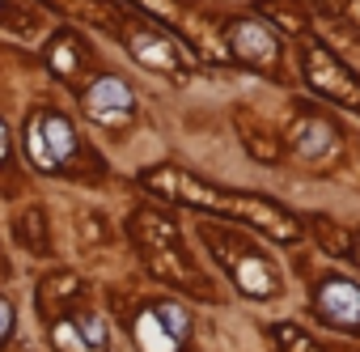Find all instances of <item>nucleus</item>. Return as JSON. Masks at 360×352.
<instances>
[{
  "label": "nucleus",
  "mask_w": 360,
  "mask_h": 352,
  "mask_svg": "<svg viewBox=\"0 0 360 352\" xmlns=\"http://www.w3.org/2000/svg\"><path fill=\"white\" fill-rule=\"evenodd\" d=\"M144 183L174 196V200H183V204H195V208H208V213H221V217H233V221H250L267 234H276L280 242H292L301 238V225L297 217H288L284 208L259 200V196H233V191H221V187H208L200 179H191L187 170H148L144 174Z\"/></svg>",
  "instance_id": "f257e3e1"
},
{
  "label": "nucleus",
  "mask_w": 360,
  "mask_h": 352,
  "mask_svg": "<svg viewBox=\"0 0 360 352\" xmlns=\"http://www.w3.org/2000/svg\"><path fill=\"white\" fill-rule=\"evenodd\" d=\"M305 77L322 98H335L352 111H360V81L352 77V68H343L322 43H305Z\"/></svg>",
  "instance_id": "f03ea898"
},
{
  "label": "nucleus",
  "mask_w": 360,
  "mask_h": 352,
  "mask_svg": "<svg viewBox=\"0 0 360 352\" xmlns=\"http://www.w3.org/2000/svg\"><path fill=\"white\" fill-rule=\"evenodd\" d=\"M183 339H187V310L183 306L161 301L153 310H140V318H136L140 352H178Z\"/></svg>",
  "instance_id": "7ed1b4c3"
},
{
  "label": "nucleus",
  "mask_w": 360,
  "mask_h": 352,
  "mask_svg": "<svg viewBox=\"0 0 360 352\" xmlns=\"http://www.w3.org/2000/svg\"><path fill=\"white\" fill-rule=\"evenodd\" d=\"M127 47L140 64L157 68V73H174V68H191V51L178 43L174 34L165 30H153V26H140V30H127Z\"/></svg>",
  "instance_id": "20e7f679"
},
{
  "label": "nucleus",
  "mask_w": 360,
  "mask_h": 352,
  "mask_svg": "<svg viewBox=\"0 0 360 352\" xmlns=\"http://www.w3.org/2000/svg\"><path fill=\"white\" fill-rule=\"evenodd\" d=\"M217 255L225 259V268L233 272V280H238V289H242L246 297L263 301V297H271V293L280 289V276L267 268L263 255H255V251H233L229 242H217Z\"/></svg>",
  "instance_id": "39448f33"
},
{
  "label": "nucleus",
  "mask_w": 360,
  "mask_h": 352,
  "mask_svg": "<svg viewBox=\"0 0 360 352\" xmlns=\"http://www.w3.org/2000/svg\"><path fill=\"white\" fill-rule=\"evenodd\" d=\"M131 106H136V94L123 77H98L85 94V111L98 123H127Z\"/></svg>",
  "instance_id": "423d86ee"
},
{
  "label": "nucleus",
  "mask_w": 360,
  "mask_h": 352,
  "mask_svg": "<svg viewBox=\"0 0 360 352\" xmlns=\"http://www.w3.org/2000/svg\"><path fill=\"white\" fill-rule=\"evenodd\" d=\"M229 47H233L238 60L259 64V68H271V64L280 60V43H276V34H271L263 22H255V18L229 26Z\"/></svg>",
  "instance_id": "0eeeda50"
},
{
  "label": "nucleus",
  "mask_w": 360,
  "mask_h": 352,
  "mask_svg": "<svg viewBox=\"0 0 360 352\" xmlns=\"http://www.w3.org/2000/svg\"><path fill=\"white\" fill-rule=\"evenodd\" d=\"M318 306H322V314L330 318V322H339V327H356L360 322V289L352 284V280H326L322 289H318Z\"/></svg>",
  "instance_id": "6e6552de"
},
{
  "label": "nucleus",
  "mask_w": 360,
  "mask_h": 352,
  "mask_svg": "<svg viewBox=\"0 0 360 352\" xmlns=\"http://www.w3.org/2000/svg\"><path fill=\"white\" fill-rule=\"evenodd\" d=\"M292 144H297L301 157L318 161V157L335 153V132H330L322 119H297V123H292Z\"/></svg>",
  "instance_id": "1a4fd4ad"
},
{
  "label": "nucleus",
  "mask_w": 360,
  "mask_h": 352,
  "mask_svg": "<svg viewBox=\"0 0 360 352\" xmlns=\"http://www.w3.org/2000/svg\"><path fill=\"white\" fill-rule=\"evenodd\" d=\"M39 127H43V140H47L51 161H56V165H60V161H68V157H72V149H77L72 127H68L60 115H39Z\"/></svg>",
  "instance_id": "9d476101"
},
{
  "label": "nucleus",
  "mask_w": 360,
  "mask_h": 352,
  "mask_svg": "<svg viewBox=\"0 0 360 352\" xmlns=\"http://www.w3.org/2000/svg\"><path fill=\"white\" fill-rule=\"evenodd\" d=\"M51 5H60V9H64V13H72L77 22H94V26L115 22V18H110V9L102 5V0H51Z\"/></svg>",
  "instance_id": "9b49d317"
},
{
  "label": "nucleus",
  "mask_w": 360,
  "mask_h": 352,
  "mask_svg": "<svg viewBox=\"0 0 360 352\" xmlns=\"http://www.w3.org/2000/svg\"><path fill=\"white\" fill-rule=\"evenodd\" d=\"M51 339H56V348H60V352H94V344L85 339L81 322H60V327L51 331Z\"/></svg>",
  "instance_id": "f8f14e48"
},
{
  "label": "nucleus",
  "mask_w": 360,
  "mask_h": 352,
  "mask_svg": "<svg viewBox=\"0 0 360 352\" xmlns=\"http://www.w3.org/2000/svg\"><path fill=\"white\" fill-rule=\"evenodd\" d=\"M26 149H30V157H34L39 170H56V161H51V153H47V140H43V127H39V115H34L30 127H26Z\"/></svg>",
  "instance_id": "ddd939ff"
},
{
  "label": "nucleus",
  "mask_w": 360,
  "mask_h": 352,
  "mask_svg": "<svg viewBox=\"0 0 360 352\" xmlns=\"http://www.w3.org/2000/svg\"><path fill=\"white\" fill-rule=\"evenodd\" d=\"M77 56H81V51L64 39V43H56V51H51V68H56V73H77V68H81Z\"/></svg>",
  "instance_id": "4468645a"
},
{
  "label": "nucleus",
  "mask_w": 360,
  "mask_h": 352,
  "mask_svg": "<svg viewBox=\"0 0 360 352\" xmlns=\"http://www.w3.org/2000/svg\"><path fill=\"white\" fill-rule=\"evenodd\" d=\"M9 327H13V306H9L5 297H0V339L9 335Z\"/></svg>",
  "instance_id": "2eb2a0df"
},
{
  "label": "nucleus",
  "mask_w": 360,
  "mask_h": 352,
  "mask_svg": "<svg viewBox=\"0 0 360 352\" xmlns=\"http://www.w3.org/2000/svg\"><path fill=\"white\" fill-rule=\"evenodd\" d=\"M5 153H9V132H5V123H0V161H5Z\"/></svg>",
  "instance_id": "dca6fc26"
}]
</instances>
